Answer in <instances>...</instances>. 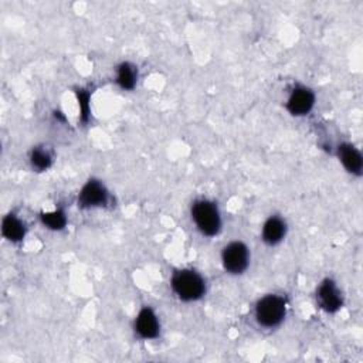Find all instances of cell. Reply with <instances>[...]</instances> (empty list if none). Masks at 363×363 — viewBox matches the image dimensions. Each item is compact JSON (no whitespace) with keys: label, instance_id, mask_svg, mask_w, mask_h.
<instances>
[{"label":"cell","instance_id":"11","mask_svg":"<svg viewBox=\"0 0 363 363\" xmlns=\"http://www.w3.org/2000/svg\"><path fill=\"white\" fill-rule=\"evenodd\" d=\"M1 233L9 241L18 242L26 235V225L18 217H16L14 214H9L3 218Z\"/></svg>","mask_w":363,"mask_h":363},{"label":"cell","instance_id":"5","mask_svg":"<svg viewBox=\"0 0 363 363\" xmlns=\"http://www.w3.org/2000/svg\"><path fill=\"white\" fill-rule=\"evenodd\" d=\"M109 201V193L106 190V187L95 179L88 180L79 194H78V204L81 207L89 208V207H102L106 206Z\"/></svg>","mask_w":363,"mask_h":363},{"label":"cell","instance_id":"15","mask_svg":"<svg viewBox=\"0 0 363 363\" xmlns=\"http://www.w3.org/2000/svg\"><path fill=\"white\" fill-rule=\"evenodd\" d=\"M79 108H81L82 116H84V119H85L86 115H88V95L84 94V92L79 94Z\"/></svg>","mask_w":363,"mask_h":363},{"label":"cell","instance_id":"9","mask_svg":"<svg viewBox=\"0 0 363 363\" xmlns=\"http://www.w3.org/2000/svg\"><path fill=\"white\" fill-rule=\"evenodd\" d=\"M286 234V223L279 216H271L262 225V240L268 245L279 244Z\"/></svg>","mask_w":363,"mask_h":363},{"label":"cell","instance_id":"14","mask_svg":"<svg viewBox=\"0 0 363 363\" xmlns=\"http://www.w3.org/2000/svg\"><path fill=\"white\" fill-rule=\"evenodd\" d=\"M41 221L44 225H47L51 230H61L67 224V217H65V213L58 208V210L41 214Z\"/></svg>","mask_w":363,"mask_h":363},{"label":"cell","instance_id":"4","mask_svg":"<svg viewBox=\"0 0 363 363\" xmlns=\"http://www.w3.org/2000/svg\"><path fill=\"white\" fill-rule=\"evenodd\" d=\"M221 262L227 272L233 275L242 274L250 264L248 247L241 241L228 242L221 251Z\"/></svg>","mask_w":363,"mask_h":363},{"label":"cell","instance_id":"13","mask_svg":"<svg viewBox=\"0 0 363 363\" xmlns=\"http://www.w3.org/2000/svg\"><path fill=\"white\" fill-rule=\"evenodd\" d=\"M30 163H31L33 169L43 172L51 166L52 156L48 152V149H45L43 146H37V147H33L30 152Z\"/></svg>","mask_w":363,"mask_h":363},{"label":"cell","instance_id":"3","mask_svg":"<svg viewBox=\"0 0 363 363\" xmlns=\"http://www.w3.org/2000/svg\"><path fill=\"white\" fill-rule=\"evenodd\" d=\"M286 315V301L279 295H265L255 305V319L264 328L281 325Z\"/></svg>","mask_w":363,"mask_h":363},{"label":"cell","instance_id":"2","mask_svg":"<svg viewBox=\"0 0 363 363\" xmlns=\"http://www.w3.org/2000/svg\"><path fill=\"white\" fill-rule=\"evenodd\" d=\"M191 218L197 227V230L207 237H213L218 234L221 228V216L216 203L200 199L191 204Z\"/></svg>","mask_w":363,"mask_h":363},{"label":"cell","instance_id":"10","mask_svg":"<svg viewBox=\"0 0 363 363\" xmlns=\"http://www.w3.org/2000/svg\"><path fill=\"white\" fill-rule=\"evenodd\" d=\"M337 155L339 159L343 164V167L356 176L362 174V167H363V159L360 152L350 143H342L337 147Z\"/></svg>","mask_w":363,"mask_h":363},{"label":"cell","instance_id":"6","mask_svg":"<svg viewBox=\"0 0 363 363\" xmlns=\"http://www.w3.org/2000/svg\"><path fill=\"white\" fill-rule=\"evenodd\" d=\"M316 301H318L319 306L329 313L339 311L343 305V298H342L340 289L337 288L335 281H332L329 278L323 279L319 284V286L316 289Z\"/></svg>","mask_w":363,"mask_h":363},{"label":"cell","instance_id":"8","mask_svg":"<svg viewBox=\"0 0 363 363\" xmlns=\"http://www.w3.org/2000/svg\"><path fill=\"white\" fill-rule=\"evenodd\" d=\"M135 330L142 339H155L160 332V322L152 308L145 306L135 319Z\"/></svg>","mask_w":363,"mask_h":363},{"label":"cell","instance_id":"1","mask_svg":"<svg viewBox=\"0 0 363 363\" xmlns=\"http://www.w3.org/2000/svg\"><path fill=\"white\" fill-rule=\"evenodd\" d=\"M170 285L177 298L184 302L197 301L206 292V282L203 277L197 271L190 268L176 271L172 277Z\"/></svg>","mask_w":363,"mask_h":363},{"label":"cell","instance_id":"12","mask_svg":"<svg viewBox=\"0 0 363 363\" xmlns=\"http://www.w3.org/2000/svg\"><path fill=\"white\" fill-rule=\"evenodd\" d=\"M116 82L122 89L130 91L138 82V69L130 62H122L116 71Z\"/></svg>","mask_w":363,"mask_h":363},{"label":"cell","instance_id":"7","mask_svg":"<svg viewBox=\"0 0 363 363\" xmlns=\"http://www.w3.org/2000/svg\"><path fill=\"white\" fill-rule=\"evenodd\" d=\"M313 105H315L313 91L302 85L295 86L286 99V109L294 116H303L309 113Z\"/></svg>","mask_w":363,"mask_h":363}]
</instances>
